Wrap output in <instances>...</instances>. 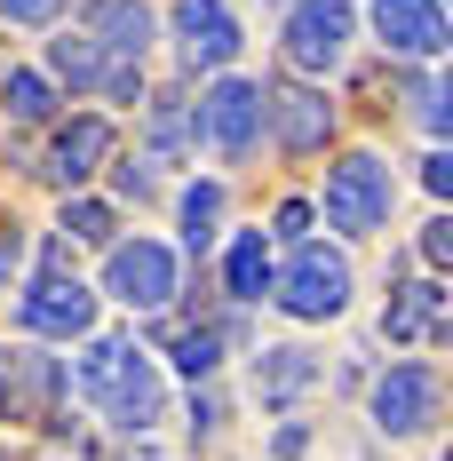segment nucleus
I'll return each instance as SVG.
<instances>
[{
    "label": "nucleus",
    "mask_w": 453,
    "mask_h": 461,
    "mask_svg": "<svg viewBox=\"0 0 453 461\" xmlns=\"http://www.w3.org/2000/svg\"><path fill=\"white\" fill-rule=\"evenodd\" d=\"M0 366H8V358H0Z\"/></svg>",
    "instance_id": "31"
},
{
    "label": "nucleus",
    "mask_w": 453,
    "mask_h": 461,
    "mask_svg": "<svg viewBox=\"0 0 453 461\" xmlns=\"http://www.w3.org/2000/svg\"><path fill=\"white\" fill-rule=\"evenodd\" d=\"M374 32L390 56L430 64V56H446V8L438 0H374Z\"/></svg>",
    "instance_id": "11"
},
{
    "label": "nucleus",
    "mask_w": 453,
    "mask_h": 461,
    "mask_svg": "<svg viewBox=\"0 0 453 461\" xmlns=\"http://www.w3.org/2000/svg\"><path fill=\"white\" fill-rule=\"evenodd\" d=\"M64 0H0V24H48Z\"/></svg>",
    "instance_id": "25"
},
{
    "label": "nucleus",
    "mask_w": 453,
    "mask_h": 461,
    "mask_svg": "<svg viewBox=\"0 0 453 461\" xmlns=\"http://www.w3.org/2000/svg\"><path fill=\"white\" fill-rule=\"evenodd\" d=\"M263 128H278V143L303 159V151H318V143L334 136V104L318 88H286V95H263Z\"/></svg>",
    "instance_id": "12"
},
{
    "label": "nucleus",
    "mask_w": 453,
    "mask_h": 461,
    "mask_svg": "<svg viewBox=\"0 0 453 461\" xmlns=\"http://www.w3.org/2000/svg\"><path fill=\"white\" fill-rule=\"evenodd\" d=\"M64 390V366L56 358H8L0 366V414L8 421H48V398Z\"/></svg>",
    "instance_id": "15"
},
{
    "label": "nucleus",
    "mask_w": 453,
    "mask_h": 461,
    "mask_svg": "<svg viewBox=\"0 0 453 461\" xmlns=\"http://www.w3.org/2000/svg\"><path fill=\"white\" fill-rule=\"evenodd\" d=\"M438 398H446L438 366H421V358H398V366L374 382V429H382V438H421V429L438 421Z\"/></svg>",
    "instance_id": "7"
},
{
    "label": "nucleus",
    "mask_w": 453,
    "mask_h": 461,
    "mask_svg": "<svg viewBox=\"0 0 453 461\" xmlns=\"http://www.w3.org/2000/svg\"><path fill=\"white\" fill-rule=\"evenodd\" d=\"M271 303L286 311V319H342V311H350V263L326 255L318 239H303L294 263L271 271Z\"/></svg>",
    "instance_id": "3"
},
{
    "label": "nucleus",
    "mask_w": 453,
    "mask_h": 461,
    "mask_svg": "<svg viewBox=\"0 0 453 461\" xmlns=\"http://www.w3.org/2000/svg\"><path fill=\"white\" fill-rule=\"evenodd\" d=\"M64 382H72L112 429H128V438H143V429L168 421V382H159V366L143 358L136 342H120V334H95L88 350L72 358Z\"/></svg>",
    "instance_id": "1"
},
{
    "label": "nucleus",
    "mask_w": 453,
    "mask_h": 461,
    "mask_svg": "<svg viewBox=\"0 0 453 461\" xmlns=\"http://www.w3.org/2000/svg\"><path fill=\"white\" fill-rule=\"evenodd\" d=\"M350 32H358V8L350 0H294L286 8V32H278V56L294 72H334L350 56Z\"/></svg>",
    "instance_id": "5"
},
{
    "label": "nucleus",
    "mask_w": 453,
    "mask_h": 461,
    "mask_svg": "<svg viewBox=\"0 0 453 461\" xmlns=\"http://www.w3.org/2000/svg\"><path fill=\"white\" fill-rule=\"evenodd\" d=\"M215 223H223V184H191L183 191V247L207 255L215 247Z\"/></svg>",
    "instance_id": "20"
},
{
    "label": "nucleus",
    "mask_w": 453,
    "mask_h": 461,
    "mask_svg": "<svg viewBox=\"0 0 453 461\" xmlns=\"http://www.w3.org/2000/svg\"><path fill=\"white\" fill-rule=\"evenodd\" d=\"M390 207H398V176H390L374 151H350V159L326 167V230L374 239V230L390 223Z\"/></svg>",
    "instance_id": "2"
},
{
    "label": "nucleus",
    "mask_w": 453,
    "mask_h": 461,
    "mask_svg": "<svg viewBox=\"0 0 453 461\" xmlns=\"http://www.w3.org/2000/svg\"><path fill=\"white\" fill-rule=\"evenodd\" d=\"M303 446H311V429H303V421H286V429H278V438H271V454H278V461H294V454H303Z\"/></svg>",
    "instance_id": "29"
},
{
    "label": "nucleus",
    "mask_w": 453,
    "mask_h": 461,
    "mask_svg": "<svg viewBox=\"0 0 453 461\" xmlns=\"http://www.w3.org/2000/svg\"><path fill=\"white\" fill-rule=\"evenodd\" d=\"M48 80H72V88H104L112 104H136V95H143L136 64H112V56L88 41V24H80V32H56V41H48Z\"/></svg>",
    "instance_id": "8"
},
{
    "label": "nucleus",
    "mask_w": 453,
    "mask_h": 461,
    "mask_svg": "<svg viewBox=\"0 0 453 461\" xmlns=\"http://www.w3.org/2000/svg\"><path fill=\"white\" fill-rule=\"evenodd\" d=\"M104 294L128 311H168L176 303V255L159 239H112L104 255Z\"/></svg>",
    "instance_id": "6"
},
{
    "label": "nucleus",
    "mask_w": 453,
    "mask_h": 461,
    "mask_svg": "<svg viewBox=\"0 0 453 461\" xmlns=\"http://www.w3.org/2000/svg\"><path fill=\"white\" fill-rule=\"evenodd\" d=\"M88 41L112 56V64H143L151 48V8L143 0H95L88 8Z\"/></svg>",
    "instance_id": "14"
},
{
    "label": "nucleus",
    "mask_w": 453,
    "mask_h": 461,
    "mask_svg": "<svg viewBox=\"0 0 453 461\" xmlns=\"http://www.w3.org/2000/svg\"><path fill=\"white\" fill-rule=\"evenodd\" d=\"M191 421L215 429V421H223V398H215V390H191Z\"/></svg>",
    "instance_id": "28"
},
{
    "label": "nucleus",
    "mask_w": 453,
    "mask_h": 461,
    "mask_svg": "<svg viewBox=\"0 0 453 461\" xmlns=\"http://www.w3.org/2000/svg\"><path fill=\"white\" fill-rule=\"evenodd\" d=\"M215 366H223V334H215V326H191V334H176V374H183V382H207Z\"/></svg>",
    "instance_id": "22"
},
{
    "label": "nucleus",
    "mask_w": 453,
    "mask_h": 461,
    "mask_svg": "<svg viewBox=\"0 0 453 461\" xmlns=\"http://www.w3.org/2000/svg\"><path fill=\"white\" fill-rule=\"evenodd\" d=\"M390 342H421V334H446V286L421 278V286H390V311H382Z\"/></svg>",
    "instance_id": "16"
},
{
    "label": "nucleus",
    "mask_w": 453,
    "mask_h": 461,
    "mask_svg": "<svg viewBox=\"0 0 453 461\" xmlns=\"http://www.w3.org/2000/svg\"><path fill=\"white\" fill-rule=\"evenodd\" d=\"M271 230H278V239H294V247H303V239H311V199H286V207L271 215Z\"/></svg>",
    "instance_id": "24"
},
{
    "label": "nucleus",
    "mask_w": 453,
    "mask_h": 461,
    "mask_svg": "<svg viewBox=\"0 0 453 461\" xmlns=\"http://www.w3.org/2000/svg\"><path fill=\"white\" fill-rule=\"evenodd\" d=\"M421 184L438 191V199H446V191H453V159H446V151H430V159H421Z\"/></svg>",
    "instance_id": "27"
},
{
    "label": "nucleus",
    "mask_w": 453,
    "mask_h": 461,
    "mask_svg": "<svg viewBox=\"0 0 453 461\" xmlns=\"http://www.w3.org/2000/svg\"><path fill=\"white\" fill-rule=\"evenodd\" d=\"M64 230H72V239H88V247H112L120 215H112L104 199H64Z\"/></svg>",
    "instance_id": "23"
},
{
    "label": "nucleus",
    "mask_w": 453,
    "mask_h": 461,
    "mask_svg": "<svg viewBox=\"0 0 453 461\" xmlns=\"http://www.w3.org/2000/svg\"><path fill=\"white\" fill-rule=\"evenodd\" d=\"M16 263H24V247H16V223H8V230H0V286L16 278Z\"/></svg>",
    "instance_id": "30"
},
{
    "label": "nucleus",
    "mask_w": 453,
    "mask_h": 461,
    "mask_svg": "<svg viewBox=\"0 0 453 461\" xmlns=\"http://www.w3.org/2000/svg\"><path fill=\"white\" fill-rule=\"evenodd\" d=\"M176 48L191 72H231L239 56V16L223 0H176Z\"/></svg>",
    "instance_id": "10"
},
{
    "label": "nucleus",
    "mask_w": 453,
    "mask_h": 461,
    "mask_svg": "<svg viewBox=\"0 0 453 461\" xmlns=\"http://www.w3.org/2000/svg\"><path fill=\"white\" fill-rule=\"evenodd\" d=\"M421 263H453V223H446V215L421 230Z\"/></svg>",
    "instance_id": "26"
},
{
    "label": "nucleus",
    "mask_w": 453,
    "mask_h": 461,
    "mask_svg": "<svg viewBox=\"0 0 453 461\" xmlns=\"http://www.w3.org/2000/svg\"><path fill=\"white\" fill-rule=\"evenodd\" d=\"M16 326H24V334H48V342H88L95 334V294L80 278H41V286L16 303Z\"/></svg>",
    "instance_id": "9"
},
{
    "label": "nucleus",
    "mask_w": 453,
    "mask_h": 461,
    "mask_svg": "<svg viewBox=\"0 0 453 461\" xmlns=\"http://www.w3.org/2000/svg\"><path fill=\"white\" fill-rule=\"evenodd\" d=\"M95 159H112V120H72V128H56V143H48V184H88Z\"/></svg>",
    "instance_id": "13"
},
{
    "label": "nucleus",
    "mask_w": 453,
    "mask_h": 461,
    "mask_svg": "<svg viewBox=\"0 0 453 461\" xmlns=\"http://www.w3.org/2000/svg\"><path fill=\"white\" fill-rule=\"evenodd\" d=\"M191 143H199L191 104H183V95H151V128H143V159H136V167H183Z\"/></svg>",
    "instance_id": "18"
},
{
    "label": "nucleus",
    "mask_w": 453,
    "mask_h": 461,
    "mask_svg": "<svg viewBox=\"0 0 453 461\" xmlns=\"http://www.w3.org/2000/svg\"><path fill=\"white\" fill-rule=\"evenodd\" d=\"M0 104H8V120H48L56 112V80L48 72H0Z\"/></svg>",
    "instance_id": "21"
},
{
    "label": "nucleus",
    "mask_w": 453,
    "mask_h": 461,
    "mask_svg": "<svg viewBox=\"0 0 453 461\" xmlns=\"http://www.w3.org/2000/svg\"><path fill=\"white\" fill-rule=\"evenodd\" d=\"M311 382H318V358L286 342V350H263V366H255V398H263V406H286V398H303Z\"/></svg>",
    "instance_id": "19"
},
{
    "label": "nucleus",
    "mask_w": 453,
    "mask_h": 461,
    "mask_svg": "<svg viewBox=\"0 0 453 461\" xmlns=\"http://www.w3.org/2000/svg\"><path fill=\"white\" fill-rule=\"evenodd\" d=\"M271 230H231V247H223V286H231V303H263L271 294Z\"/></svg>",
    "instance_id": "17"
},
{
    "label": "nucleus",
    "mask_w": 453,
    "mask_h": 461,
    "mask_svg": "<svg viewBox=\"0 0 453 461\" xmlns=\"http://www.w3.org/2000/svg\"><path fill=\"white\" fill-rule=\"evenodd\" d=\"M191 128H199V143H207L215 159H231V167H239V159H255V143H263V88L223 72L215 88L191 104Z\"/></svg>",
    "instance_id": "4"
}]
</instances>
